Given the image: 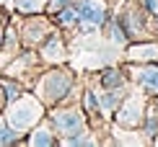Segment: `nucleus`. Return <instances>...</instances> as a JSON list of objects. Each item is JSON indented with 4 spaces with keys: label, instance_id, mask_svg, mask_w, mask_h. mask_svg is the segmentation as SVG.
I'll use <instances>...</instances> for the list:
<instances>
[{
    "label": "nucleus",
    "instance_id": "f257e3e1",
    "mask_svg": "<svg viewBox=\"0 0 158 147\" xmlns=\"http://www.w3.org/2000/svg\"><path fill=\"white\" fill-rule=\"evenodd\" d=\"M73 88H75V72L68 65H49L31 83V90L36 93V98L47 109L65 103L70 98V93H73Z\"/></svg>",
    "mask_w": 158,
    "mask_h": 147
},
{
    "label": "nucleus",
    "instance_id": "f03ea898",
    "mask_svg": "<svg viewBox=\"0 0 158 147\" xmlns=\"http://www.w3.org/2000/svg\"><path fill=\"white\" fill-rule=\"evenodd\" d=\"M47 116V106L36 98L34 90H23L16 101H8L3 109V119L8 121L18 134H26L31 126H36Z\"/></svg>",
    "mask_w": 158,
    "mask_h": 147
},
{
    "label": "nucleus",
    "instance_id": "7ed1b4c3",
    "mask_svg": "<svg viewBox=\"0 0 158 147\" xmlns=\"http://www.w3.org/2000/svg\"><path fill=\"white\" fill-rule=\"evenodd\" d=\"M47 119H49L52 129H55L57 139H68V137H75V134H81V132L91 129L85 111L78 103H68V101L47 109Z\"/></svg>",
    "mask_w": 158,
    "mask_h": 147
},
{
    "label": "nucleus",
    "instance_id": "20e7f679",
    "mask_svg": "<svg viewBox=\"0 0 158 147\" xmlns=\"http://www.w3.org/2000/svg\"><path fill=\"white\" fill-rule=\"evenodd\" d=\"M18 18H21V21H16V18H10V21L16 23V29H18V39H21V46H23V49H36V46L57 29V26L52 23L49 13L18 16Z\"/></svg>",
    "mask_w": 158,
    "mask_h": 147
},
{
    "label": "nucleus",
    "instance_id": "39448f33",
    "mask_svg": "<svg viewBox=\"0 0 158 147\" xmlns=\"http://www.w3.org/2000/svg\"><path fill=\"white\" fill-rule=\"evenodd\" d=\"M148 101H150V98L145 96V93H140V90H127V96H124L122 103L117 106L111 121L119 126V129H140Z\"/></svg>",
    "mask_w": 158,
    "mask_h": 147
},
{
    "label": "nucleus",
    "instance_id": "423d86ee",
    "mask_svg": "<svg viewBox=\"0 0 158 147\" xmlns=\"http://www.w3.org/2000/svg\"><path fill=\"white\" fill-rule=\"evenodd\" d=\"M148 16H153V13H148L145 8H137L132 3H127L117 13V21H119V26L124 29V34H127V44L130 42H143V39L153 36L148 31V21H145Z\"/></svg>",
    "mask_w": 158,
    "mask_h": 147
},
{
    "label": "nucleus",
    "instance_id": "0eeeda50",
    "mask_svg": "<svg viewBox=\"0 0 158 147\" xmlns=\"http://www.w3.org/2000/svg\"><path fill=\"white\" fill-rule=\"evenodd\" d=\"M36 54H39V62H42L44 67H49V65H68L70 52H68V42H65L62 31L60 29L52 31V34L36 46Z\"/></svg>",
    "mask_w": 158,
    "mask_h": 147
},
{
    "label": "nucleus",
    "instance_id": "6e6552de",
    "mask_svg": "<svg viewBox=\"0 0 158 147\" xmlns=\"http://www.w3.org/2000/svg\"><path fill=\"white\" fill-rule=\"evenodd\" d=\"M130 77L135 88L148 98L158 96V62H130Z\"/></svg>",
    "mask_w": 158,
    "mask_h": 147
},
{
    "label": "nucleus",
    "instance_id": "1a4fd4ad",
    "mask_svg": "<svg viewBox=\"0 0 158 147\" xmlns=\"http://www.w3.org/2000/svg\"><path fill=\"white\" fill-rule=\"evenodd\" d=\"M78 8V16H81V23L83 26H104V21L109 18V5L104 0H78L75 3Z\"/></svg>",
    "mask_w": 158,
    "mask_h": 147
},
{
    "label": "nucleus",
    "instance_id": "9d476101",
    "mask_svg": "<svg viewBox=\"0 0 158 147\" xmlns=\"http://www.w3.org/2000/svg\"><path fill=\"white\" fill-rule=\"evenodd\" d=\"M23 145H29V147H55V145H60V139H57L47 116L23 134Z\"/></svg>",
    "mask_w": 158,
    "mask_h": 147
},
{
    "label": "nucleus",
    "instance_id": "9b49d317",
    "mask_svg": "<svg viewBox=\"0 0 158 147\" xmlns=\"http://www.w3.org/2000/svg\"><path fill=\"white\" fill-rule=\"evenodd\" d=\"M127 90L130 88H101V90H96V96H98V111H101L104 121H109V119L114 116L117 106L122 103V98L127 96Z\"/></svg>",
    "mask_w": 158,
    "mask_h": 147
},
{
    "label": "nucleus",
    "instance_id": "f8f14e48",
    "mask_svg": "<svg viewBox=\"0 0 158 147\" xmlns=\"http://www.w3.org/2000/svg\"><path fill=\"white\" fill-rule=\"evenodd\" d=\"M127 62H158V42L143 39V42H130L124 52Z\"/></svg>",
    "mask_w": 158,
    "mask_h": 147
},
{
    "label": "nucleus",
    "instance_id": "ddd939ff",
    "mask_svg": "<svg viewBox=\"0 0 158 147\" xmlns=\"http://www.w3.org/2000/svg\"><path fill=\"white\" fill-rule=\"evenodd\" d=\"M49 18H52V23H55L60 31H75L78 26H81V16H78V8H75V5H68V8L52 13Z\"/></svg>",
    "mask_w": 158,
    "mask_h": 147
},
{
    "label": "nucleus",
    "instance_id": "4468645a",
    "mask_svg": "<svg viewBox=\"0 0 158 147\" xmlns=\"http://www.w3.org/2000/svg\"><path fill=\"white\" fill-rule=\"evenodd\" d=\"M0 90H3L5 103H8V101H16V98L21 96L23 90H29V88H26V83H23V80L10 77V75H5V72H0Z\"/></svg>",
    "mask_w": 158,
    "mask_h": 147
},
{
    "label": "nucleus",
    "instance_id": "2eb2a0df",
    "mask_svg": "<svg viewBox=\"0 0 158 147\" xmlns=\"http://www.w3.org/2000/svg\"><path fill=\"white\" fill-rule=\"evenodd\" d=\"M98 83L101 88H127V75L119 67H106L98 75Z\"/></svg>",
    "mask_w": 158,
    "mask_h": 147
},
{
    "label": "nucleus",
    "instance_id": "dca6fc26",
    "mask_svg": "<svg viewBox=\"0 0 158 147\" xmlns=\"http://www.w3.org/2000/svg\"><path fill=\"white\" fill-rule=\"evenodd\" d=\"M143 134H145V139H156L158 137V109L153 101H148L145 106V116H143Z\"/></svg>",
    "mask_w": 158,
    "mask_h": 147
},
{
    "label": "nucleus",
    "instance_id": "f3484780",
    "mask_svg": "<svg viewBox=\"0 0 158 147\" xmlns=\"http://www.w3.org/2000/svg\"><path fill=\"white\" fill-rule=\"evenodd\" d=\"M13 13H16V16L47 13V0H13Z\"/></svg>",
    "mask_w": 158,
    "mask_h": 147
},
{
    "label": "nucleus",
    "instance_id": "a211bd4d",
    "mask_svg": "<svg viewBox=\"0 0 158 147\" xmlns=\"http://www.w3.org/2000/svg\"><path fill=\"white\" fill-rule=\"evenodd\" d=\"M81 109L85 111V116H88V124L96 121V119H101V111H98V96H96L94 88H85V90H83Z\"/></svg>",
    "mask_w": 158,
    "mask_h": 147
},
{
    "label": "nucleus",
    "instance_id": "6ab92c4d",
    "mask_svg": "<svg viewBox=\"0 0 158 147\" xmlns=\"http://www.w3.org/2000/svg\"><path fill=\"white\" fill-rule=\"evenodd\" d=\"M104 31H106V42L109 44H127V34H124V29L119 26L117 21V16H109L106 21H104Z\"/></svg>",
    "mask_w": 158,
    "mask_h": 147
},
{
    "label": "nucleus",
    "instance_id": "aec40b11",
    "mask_svg": "<svg viewBox=\"0 0 158 147\" xmlns=\"http://www.w3.org/2000/svg\"><path fill=\"white\" fill-rule=\"evenodd\" d=\"M13 145H23V134H18L0 113V147H13Z\"/></svg>",
    "mask_w": 158,
    "mask_h": 147
},
{
    "label": "nucleus",
    "instance_id": "412c9836",
    "mask_svg": "<svg viewBox=\"0 0 158 147\" xmlns=\"http://www.w3.org/2000/svg\"><path fill=\"white\" fill-rule=\"evenodd\" d=\"M60 145L62 147H91V145H98V139L91 137V129H85V132H81V134H75V137L60 139Z\"/></svg>",
    "mask_w": 158,
    "mask_h": 147
},
{
    "label": "nucleus",
    "instance_id": "4be33fe9",
    "mask_svg": "<svg viewBox=\"0 0 158 147\" xmlns=\"http://www.w3.org/2000/svg\"><path fill=\"white\" fill-rule=\"evenodd\" d=\"M75 3H78V0H47V13L52 16V13L68 8V5H75Z\"/></svg>",
    "mask_w": 158,
    "mask_h": 147
},
{
    "label": "nucleus",
    "instance_id": "5701e85b",
    "mask_svg": "<svg viewBox=\"0 0 158 147\" xmlns=\"http://www.w3.org/2000/svg\"><path fill=\"white\" fill-rule=\"evenodd\" d=\"M143 8H145L148 13H156L158 10V0H143Z\"/></svg>",
    "mask_w": 158,
    "mask_h": 147
},
{
    "label": "nucleus",
    "instance_id": "b1692460",
    "mask_svg": "<svg viewBox=\"0 0 158 147\" xmlns=\"http://www.w3.org/2000/svg\"><path fill=\"white\" fill-rule=\"evenodd\" d=\"M3 109H5V96H3V90H0V113H3Z\"/></svg>",
    "mask_w": 158,
    "mask_h": 147
},
{
    "label": "nucleus",
    "instance_id": "393cba45",
    "mask_svg": "<svg viewBox=\"0 0 158 147\" xmlns=\"http://www.w3.org/2000/svg\"><path fill=\"white\" fill-rule=\"evenodd\" d=\"M150 101H153V103H156V109H158V96H153V98H150Z\"/></svg>",
    "mask_w": 158,
    "mask_h": 147
},
{
    "label": "nucleus",
    "instance_id": "a878e982",
    "mask_svg": "<svg viewBox=\"0 0 158 147\" xmlns=\"http://www.w3.org/2000/svg\"><path fill=\"white\" fill-rule=\"evenodd\" d=\"M3 29H5V26H0V44H3Z\"/></svg>",
    "mask_w": 158,
    "mask_h": 147
}]
</instances>
